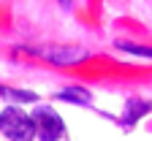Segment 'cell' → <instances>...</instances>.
Returning a JSON list of instances; mask_svg holds the SVG:
<instances>
[{
  "instance_id": "obj_4",
  "label": "cell",
  "mask_w": 152,
  "mask_h": 141,
  "mask_svg": "<svg viewBox=\"0 0 152 141\" xmlns=\"http://www.w3.org/2000/svg\"><path fill=\"white\" fill-rule=\"evenodd\" d=\"M152 111V100L149 98H128L122 103V114H120V125L122 128H136L139 119L147 117Z\"/></svg>"
},
{
  "instance_id": "obj_8",
  "label": "cell",
  "mask_w": 152,
  "mask_h": 141,
  "mask_svg": "<svg viewBox=\"0 0 152 141\" xmlns=\"http://www.w3.org/2000/svg\"><path fill=\"white\" fill-rule=\"evenodd\" d=\"M60 3H63L65 8H71V3H73V0H60Z\"/></svg>"
},
{
  "instance_id": "obj_2",
  "label": "cell",
  "mask_w": 152,
  "mask_h": 141,
  "mask_svg": "<svg viewBox=\"0 0 152 141\" xmlns=\"http://www.w3.org/2000/svg\"><path fill=\"white\" fill-rule=\"evenodd\" d=\"M33 119H35V130H38V141H63L65 138V122L60 111L49 103H35L33 109Z\"/></svg>"
},
{
  "instance_id": "obj_3",
  "label": "cell",
  "mask_w": 152,
  "mask_h": 141,
  "mask_svg": "<svg viewBox=\"0 0 152 141\" xmlns=\"http://www.w3.org/2000/svg\"><path fill=\"white\" fill-rule=\"evenodd\" d=\"M35 57L46 60V63H54V65H79L90 57L84 49H30Z\"/></svg>"
},
{
  "instance_id": "obj_7",
  "label": "cell",
  "mask_w": 152,
  "mask_h": 141,
  "mask_svg": "<svg viewBox=\"0 0 152 141\" xmlns=\"http://www.w3.org/2000/svg\"><path fill=\"white\" fill-rule=\"evenodd\" d=\"M117 49H120V52H128V54H139V57H144V60H152V49H149V46H141V44L117 41Z\"/></svg>"
},
{
  "instance_id": "obj_5",
  "label": "cell",
  "mask_w": 152,
  "mask_h": 141,
  "mask_svg": "<svg viewBox=\"0 0 152 141\" xmlns=\"http://www.w3.org/2000/svg\"><path fill=\"white\" fill-rule=\"evenodd\" d=\"M0 98L8 100V103H16V106H35L38 103V95L33 90H19V87H8V84H0Z\"/></svg>"
},
{
  "instance_id": "obj_1",
  "label": "cell",
  "mask_w": 152,
  "mask_h": 141,
  "mask_svg": "<svg viewBox=\"0 0 152 141\" xmlns=\"http://www.w3.org/2000/svg\"><path fill=\"white\" fill-rule=\"evenodd\" d=\"M0 133L8 141H33V138H38L33 114H27L16 103H8L6 109H0Z\"/></svg>"
},
{
  "instance_id": "obj_6",
  "label": "cell",
  "mask_w": 152,
  "mask_h": 141,
  "mask_svg": "<svg viewBox=\"0 0 152 141\" xmlns=\"http://www.w3.org/2000/svg\"><path fill=\"white\" fill-rule=\"evenodd\" d=\"M54 98L63 100V103H73V106H92V95L84 87H65V90L57 92Z\"/></svg>"
}]
</instances>
